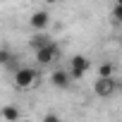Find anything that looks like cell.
<instances>
[{
    "label": "cell",
    "instance_id": "ba28073f",
    "mask_svg": "<svg viewBox=\"0 0 122 122\" xmlns=\"http://www.w3.org/2000/svg\"><path fill=\"white\" fill-rule=\"evenodd\" d=\"M50 41H53V38H50V36H48L46 31H38V34H34V36L29 38V46H31V48H34V53H36V50L46 48V46H48Z\"/></svg>",
    "mask_w": 122,
    "mask_h": 122
},
{
    "label": "cell",
    "instance_id": "277c9868",
    "mask_svg": "<svg viewBox=\"0 0 122 122\" xmlns=\"http://www.w3.org/2000/svg\"><path fill=\"white\" fill-rule=\"evenodd\" d=\"M93 91H96V96H101V98H110V96L117 91V81H115V77H110V79L98 77L96 84H93Z\"/></svg>",
    "mask_w": 122,
    "mask_h": 122
},
{
    "label": "cell",
    "instance_id": "7a4b0ae2",
    "mask_svg": "<svg viewBox=\"0 0 122 122\" xmlns=\"http://www.w3.org/2000/svg\"><path fill=\"white\" fill-rule=\"evenodd\" d=\"M57 57H60V46H57L55 41H50L46 48L36 50V62H38V65H53Z\"/></svg>",
    "mask_w": 122,
    "mask_h": 122
},
{
    "label": "cell",
    "instance_id": "30bf717a",
    "mask_svg": "<svg viewBox=\"0 0 122 122\" xmlns=\"http://www.w3.org/2000/svg\"><path fill=\"white\" fill-rule=\"evenodd\" d=\"M115 74V67H112V62H103L101 65V70H98V77H103V79H110Z\"/></svg>",
    "mask_w": 122,
    "mask_h": 122
},
{
    "label": "cell",
    "instance_id": "3957f363",
    "mask_svg": "<svg viewBox=\"0 0 122 122\" xmlns=\"http://www.w3.org/2000/svg\"><path fill=\"white\" fill-rule=\"evenodd\" d=\"M89 67H91L89 57H84V55H74V57L70 60V70H67V74H70V79H81V77L89 72Z\"/></svg>",
    "mask_w": 122,
    "mask_h": 122
},
{
    "label": "cell",
    "instance_id": "8fae6325",
    "mask_svg": "<svg viewBox=\"0 0 122 122\" xmlns=\"http://www.w3.org/2000/svg\"><path fill=\"white\" fill-rule=\"evenodd\" d=\"M43 122H62V120H60L55 112H46V115H43Z\"/></svg>",
    "mask_w": 122,
    "mask_h": 122
},
{
    "label": "cell",
    "instance_id": "6da1fadb",
    "mask_svg": "<svg viewBox=\"0 0 122 122\" xmlns=\"http://www.w3.org/2000/svg\"><path fill=\"white\" fill-rule=\"evenodd\" d=\"M12 79H15V86H17V89H31V86L38 81V72H36L34 67H19Z\"/></svg>",
    "mask_w": 122,
    "mask_h": 122
},
{
    "label": "cell",
    "instance_id": "7c38bea8",
    "mask_svg": "<svg viewBox=\"0 0 122 122\" xmlns=\"http://www.w3.org/2000/svg\"><path fill=\"white\" fill-rule=\"evenodd\" d=\"M19 122H29V120H19Z\"/></svg>",
    "mask_w": 122,
    "mask_h": 122
},
{
    "label": "cell",
    "instance_id": "52a82bcc",
    "mask_svg": "<svg viewBox=\"0 0 122 122\" xmlns=\"http://www.w3.org/2000/svg\"><path fill=\"white\" fill-rule=\"evenodd\" d=\"M70 74H67V70H55L53 74H50V84L55 86V89H67L70 86Z\"/></svg>",
    "mask_w": 122,
    "mask_h": 122
},
{
    "label": "cell",
    "instance_id": "8992f818",
    "mask_svg": "<svg viewBox=\"0 0 122 122\" xmlns=\"http://www.w3.org/2000/svg\"><path fill=\"white\" fill-rule=\"evenodd\" d=\"M0 65L10 72H17L19 70V62H17V55L10 50V48H0Z\"/></svg>",
    "mask_w": 122,
    "mask_h": 122
},
{
    "label": "cell",
    "instance_id": "5b68a950",
    "mask_svg": "<svg viewBox=\"0 0 122 122\" xmlns=\"http://www.w3.org/2000/svg\"><path fill=\"white\" fill-rule=\"evenodd\" d=\"M29 24H31V29H36V34H38V31H46V26L50 24V15H48L46 10H36V12L31 15Z\"/></svg>",
    "mask_w": 122,
    "mask_h": 122
},
{
    "label": "cell",
    "instance_id": "9c48e42d",
    "mask_svg": "<svg viewBox=\"0 0 122 122\" xmlns=\"http://www.w3.org/2000/svg\"><path fill=\"white\" fill-rule=\"evenodd\" d=\"M0 117H3L5 122H19L22 120V112L17 105H5L3 110H0Z\"/></svg>",
    "mask_w": 122,
    "mask_h": 122
}]
</instances>
